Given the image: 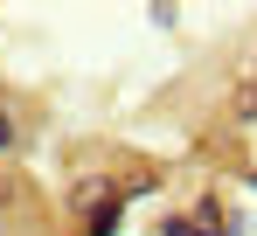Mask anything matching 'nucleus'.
<instances>
[{
  "label": "nucleus",
  "mask_w": 257,
  "mask_h": 236,
  "mask_svg": "<svg viewBox=\"0 0 257 236\" xmlns=\"http://www.w3.org/2000/svg\"><path fill=\"white\" fill-rule=\"evenodd\" d=\"M118 222H125V195L104 188V195L84 208V236H118Z\"/></svg>",
  "instance_id": "f257e3e1"
},
{
  "label": "nucleus",
  "mask_w": 257,
  "mask_h": 236,
  "mask_svg": "<svg viewBox=\"0 0 257 236\" xmlns=\"http://www.w3.org/2000/svg\"><path fill=\"white\" fill-rule=\"evenodd\" d=\"M14 146V118H7V104H0V153Z\"/></svg>",
  "instance_id": "f03ea898"
},
{
  "label": "nucleus",
  "mask_w": 257,
  "mask_h": 236,
  "mask_svg": "<svg viewBox=\"0 0 257 236\" xmlns=\"http://www.w3.org/2000/svg\"><path fill=\"white\" fill-rule=\"evenodd\" d=\"M160 236H195V222H160Z\"/></svg>",
  "instance_id": "7ed1b4c3"
},
{
  "label": "nucleus",
  "mask_w": 257,
  "mask_h": 236,
  "mask_svg": "<svg viewBox=\"0 0 257 236\" xmlns=\"http://www.w3.org/2000/svg\"><path fill=\"white\" fill-rule=\"evenodd\" d=\"M250 195H257V174H250Z\"/></svg>",
  "instance_id": "20e7f679"
}]
</instances>
